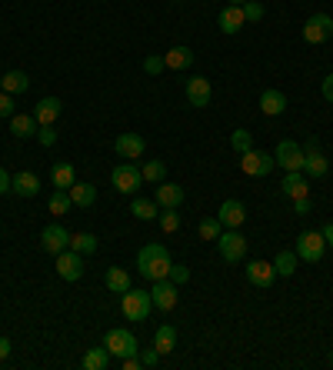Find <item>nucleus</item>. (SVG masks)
<instances>
[{
	"instance_id": "nucleus-1",
	"label": "nucleus",
	"mask_w": 333,
	"mask_h": 370,
	"mask_svg": "<svg viewBox=\"0 0 333 370\" xmlns=\"http://www.w3.org/2000/svg\"><path fill=\"white\" fill-rule=\"evenodd\" d=\"M170 267H173V261H170V254H166L164 244H147L140 247V254H137V270H140V277L144 280H164L170 277Z\"/></svg>"
},
{
	"instance_id": "nucleus-2",
	"label": "nucleus",
	"mask_w": 333,
	"mask_h": 370,
	"mask_svg": "<svg viewBox=\"0 0 333 370\" xmlns=\"http://www.w3.org/2000/svg\"><path fill=\"white\" fill-rule=\"evenodd\" d=\"M153 300H150V291H140V287H130V291L121 293V310L127 321H147V314H150Z\"/></svg>"
},
{
	"instance_id": "nucleus-3",
	"label": "nucleus",
	"mask_w": 333,
	"mask_h": 370,
	"mask_svg": "<svg viewBox=\"0 0 333 370\" xmlns=\"http://www.w3.org/2000/svg\"><path fill=\"white\" fill-rule=\"evenodd\" d=\"M104 347L110 350V357H114V360H123V357L140 354V340H137L130 330H123V327H114V330H107Z\"/></svg>"
},
{
	"instance_id": "nucleus-4",
	"label": "nucleus",
	"mask_w": 333,
	"mask_h": 370,
	"mask_svg": "<svg viewBox=\"0 0 333 370\" xmlns=\"http://www.w3.org/2000/svg\"><path fill=\"white\" fill-rule=\"evenodd\" d=\"M217 247H220V257L227 263H240L247 257V237L240 233V227H233V231H224L217 237Z\"/></svg>"
},
{
	"instance_id": "nucleus-5",
	"label": "nucleus",
	"mask_w": 333,
	"mask_h": 370,
	"mask_svg": "<svg viewBox=\"0 0 333 370\" xmlns=\"http://www.w3.org/2000/svg\"><path fill=\"white\" fill-rule=\"evenodd\" d=\"M323 250H327V240H323V233L320 231H303L300 237H297V257L307 263H320L323 261Z\"/></svg>"
},
{
	"instance_id": "nucleus-6",
	"label": "nucleus",
	"mask_w": 333,
	"mask_h": 370,
	"mask_svg": "<svg viewBox=\"0 0 333 370\" xmlns=\"http://www.w3.org/2000/svg\"><path fill=\"white\" fill-rule=\"evenodd\" d=\"M110 180H114V187H117L121 194H137V190H140V180H144V174H140L137 164L123 160V164H117V167L110 170Z\"/></svg>"
},
{
	"instance_id": "nucleus-7",
	"label": "nucleus",
	"mask_w": 333,
	"mask_h": 370,
	"mask_svg": "<svg viewBox=\"0 0 333 370\" xmlns=\"http://www.w3.org/2000/svg\"><path fill=\"white\" fill-rule=\"evenodd\" d=\"M273 167H277V160L267 151H247V154H240V170L247 177H267Z\"/></svg>"
},
{
	"instance_id": "nucleus-8",
	"label": "nucleus",
	"mask_w": 333,
	"mask_h": 370,
	"mask_svg": "<svg viewBox=\"0 0 333 370\" xmlns=\"http://www.w3.org/2000/svg\"><path fill=\"white\" fill-rule=\"evenodd\" d=\"M70 237H74V233H70L61 220H57V224H47V227H44V233H40V247H44L47 254H54V257H57L61 250H67V247H70Z\"/></svg>"
},
{
	"instance_id": "nucleus-9",
	"label": "nucleus",
	"mask_w": 333,
	"mask_h": 370,
	"mask_svg": "<svg viewBox=\"0 0 333 370\" xmlns=\"http://www.w3.org/2000/svg\"><path fill=\"white\" fill-rule=\"evenodd\" d=\"M333 37V17L330 14H313L303 24V40L307 44H323Z\"/></svg>"
},
{
	"instance_id": "nucleus-10",
	"label": "nucleus",
	"mask_w": 333,
	"mask_h": 370,
	"mask_svg": "<svg viewBox=\"0 0 333 370\" xmlns=\"http://www.w3.org/2000/svg\"><path fill=\"white\" fill-rule=\"evenodd\" d=\"M327 170H330V160H327V154H320V144L307 140V147H303V174L307 177H327Z\"/></svg>"
},
{
	"instance_id": "nucleus-11",
	"label": "nucleus",
	"mask_w": 333,
	"mask_h": 370,
	"mask_svg": "<svg viewBox=\"0 0 333 370\" xmlns=\"http://www.w3.org/2000/svg\"><path fill=\"white\" fill-rule=\"evenodd\" d=\"M273 160H277V167H284V170H303V147L297 140H280Z\"/></svg>"
},
{
	"instance_id": "nucleus-12",
	"label": "nucleus",
	"mask_w": 333,
	"mask_h": 370,
	"mask_svg": "<svg viewBox=\"0 0 333 370\" xmlns=\"http://www.w3.org/2000/svg\"><path fill=\"white\" fill-rule=\"evenodd\" d=\"M57 274H61V280H80L84 277V254H77V250H61L57 254Z\"/></svg>"
},
{
	"instance_id": "nucleus-13",
	"label": "nucleus",
	"mask_w": 333,
	"mask_h": 370,
	"mask_svg": "<svg viewBox=\"0 0 333 370\" xmlns=\"http://www.w3.org/2000/svg\"><path fill=\"white\" fill-rule=\"evenodd\" d=\"M150 300H153V307H160V310H173V307H177V300H180V293H177V284H173L170 277L153 280V287H150Z\"/></svg>"
},
{
	"instance_id": "nucleus-14",
	"label": "nucleus",
	"mask_w": 333,
	"mask_h": 370,
	"mask_svg": "<svg viewBox=\"0 0 333 370\" xmlns=\"http://www.w3.org/2000/svg\"><path fill=\"white\" fill-rule=\"evenodd\" d=\"M114 151L123 160H140V154L147 151V140L140 137V134H121V137L114 140Z\"/></svg>"
},
{
	"instance_id": "nucleus-15",
	"label": "nucleus",
	"mask_w": 333,
	"mask_h": 370,
	"mask_svg": "<svg viewBox=\"0 0 333 370\" xmlns=\"http://www.w3.org/2000/svg\"><path fill=\"white\" fill-rule=\"evenodd\" d=\"M280 190L287 194L290 201H297V197H310V184H307L303 170H287V177H284Z\"/></svg>"
},
{
	"instance_id": "nucleus-16",
	"label": "nucleus",
	"mask_w": 333,
	"mask_h": 370,
	"mask_svg": "<svg viewBox=\"0 0 333 370\" xmlns=\"http://www.w3.org/2000/svg\"><path fill=\"white\" fill-rule=\"evenodd\" d=\"M183 91H187V100H190L194 107H207V104H210V80L207 77H190Z\"/></svg>"
},
{
	"instance_id": "nucleus-17",
	"label": "nucleus",
	"mask_w": 333,
	"mask_h": 370,
	"mask_svg": "<svg viewBox=\"0 0 333 370\" xmlns=\"http://www.w3.org/2000/svg\"><path fill=\"white\" fill-rule=\"evenodd\" d=\"M217 24H220V33H237L243 24H247L243 7H240V3H227V7L220 10V20H217Z\"/></svg>"
},
{
	"instance_id": "nucleus-18",
	"label": "nucleus",
	"mask_w": 333,
	"mask_h": 370,
	"mask_svg": "<svg viewBox=\"0 0 333 370\" xmlns=\"http://www.w3.org/2000/svg\"><path fill=\"white\" fill-rule=\"evenodd\" d=\"M273 277H277L273 263H267V261H250L247 263V280H250L254 287H270Z\"/></svg>"
},
{
	"instance_id": "nucleus-19",
	"label": "nucleus",
	"mask_w": 333,
	"mask_h": 370,
	"mask_svg": "<svg viewBox=\"0 0 333 370\" xmlns=\"http://www.w3.org/2000/svg\"><path fill=\"white\" fill-rule=\"evenodd\" d=\"M224 227H243V220H247V207H243L240 201H224L220 203V217H217Z\"/></svg>"
},
{
	"instance_id": "nucleus-20",
	"label": "nucleus",
	"mask_w": 333,
	"mask_h": 370,
	"mask_svg": "<svg viewBox=\"0 0 333 370\" xmlns=\"http://www.w3.org/2000/svg\"><path fill=\"white\" fill-rule=\"evenodd\" d=\"M153 201H157V207H180V203H183V187L170 184V180H160Z\"/></svg>"
},
{
	"instance_id": "nucleus-21",
	"label": "nucleus",
	"mask_w": 333,
	"mask_h": 370,
	"mask_svg": "<svg viewBox=\"0 0 333 370\" xmlns=\"http://www.w3.org/2000/svg\"><path fill=\"white\" fill-rule=\"evenodd\" d=\"M14 194L17 197H37V194H40V177L31 174V170L14 174Z\"/></svg>"
},
{
	"instance_id": "nucleus-22",
	"label": "nucleus",
	"mask_w": 333,
	"mask_h": 370,
	"mask_svg": "<svg viewBox=\"0 0 333 370\" xmlns=\"http://www.w3.org/2000/svg\"><path fill=\"white\" fill-rule=\"evenodd\" d=\"M61 110H63V104L57 100V97H44V100L33 107V121L40 123V127H44V123H54L57 117H61Z\"/></svg>"
},
{
	"instance_id": "nucleus-23",
	"label": "nucleus",
	"mask_w": 333,
	"mask_h": 370,
	"mask_svg": "<svg viewBox=\"0 0 333 370\" xmlns=\"http://www.w3.org/2000/svg\"><path fill=\"white\" fill-rule=\"evenodd\" d=\"M260 110H263L267 117H280V114L287 110V97H284L280 91H273V87H270V91L260 93Z\"/></svg>"
},
{
	"instance_id": "nucleus-24",
	"label": "nucleus",
	"mask_w": 333,
	"mask_h": 370,
	"mask_svg": "<svg viewBox=\"0 0 333 370\" xmlns=\"http://www.w3.org/2000/svg\"><path fill=\"white\" fill-rule=\"evenodd\" d=\"M164 63H166V70H187L190 63H194V50L190 47H173V50H166L164 54Z\"/></svg>"
},
{
	"instance_id": "nucleus-25",
	"label": "nucleus",
	"mask_w": 333,
	"mask_h": 370,
	"mask_svg": "<svg viewBox=\"0 0 333 370\" xmlns=\"http://www.w3.org/2000/svg\"><path fill=\"white\" fill-rule=\"evenodd\" d=\"M67 194H70L74 207H91V203L97 201V187L87 184V180H74V187H70Z\"/></svg>"
},
{
	"instance_id": "nucleus-26",
	"label": "nucleus",
	"mask_w": 333,
	"mask_h": 370,
	"mask_svg": "<svg viewBox=\"0 0 333 370\" xmlns=\"http://www.w3.org/2000/svg\"><path fill=\"white\" fill-rule=\"evenodd\" d=\"M27 87H31V77L24 70H7L0 77V91H7V93H24Z\"/></svg>"
},
{
	"instance_id": "nucleus-27",
	"label": "nucleus",
	"mask_w": 333,
	"mask_h": 370,
	"mask_svg": "<svg viewBox=\"0 0 333 370\" xmlns=\"http://www.w3.org/2000/svg\"><path fill=\"white\" fill-rule=\"evenodd\" d=\"M37 127H40V123L33 121V114H14V117H10V134H14V137H33Z\"/></svg>"
},
{
	"instance_id": "nucleus-28",
	"label": "nucleus",
	"mask_w": 333,
	"mask_h": 370,
	"mask_svg": "<svg viewBox=\"0 0 333 370\" xmlns=\"http://www.w3.org/2000/svg\"><path fill=\"white\" fill-rule=\"evenodd\" d=\"M110 360H114V357H110L107 347H91V350L84 354L80 364H84V370H107V367H110Z\"/></svg>"
},
{
	"instance_id": "nucleus-29",
	"label": "nucleus",
	"mask_w": 333,
	"mask_h": 370,
	"mask_svg": "<svg viewBox=\"0 0 333 370\" xmlns=\"http://www.w3.org/2000/svg\"><path fill=\"white\" fill-rule=\"evenodd\" d=\"M153 347H157V354H160V357L170 354V350L177 347V330H173L170 324L157 327V334H153Z\"/></svg>"
},
{
	"instance_id": "nucleus-30",
	"label": "nucleus",
	"mask_w": 333,
	"mask_h": 370,
	"mask_svg": "<svg viewBox=\"0 0 333 370\" xmlns=\"http://www.w3.org/2000/svg\"><path fill=\"white\" fill-rule=\"evenodd\" d=\"M107 287H110V293H123L130 291L134 284H130V274L123 270V267H107Z\"/></svg>"
},
{
	"instance_id": "nucleus-31",
	"label": "nucleus",
	"mask_w": 333,
	"mask_h": 370,
	"mask_svg": "<svg viewBox=\"0 0 333 370\" xmlns=\"http://www.w3.org/2000/svg\"><path fill=\"white\" fill-rule=\"evenodd\" d=\"M297 267H300V257H297L293 250H284V254H277V261H273V270H277V277H293V274H297Z\"/></svg>"
},
{
	"instance_id": "nucleus-32",
	"label": "nucleus",
	"mask_w": 333,
	"mask_h": 370,
	"mask_svg": "<svg viewBox=\"0 0 333 370\" xmlns=\"http://www.w3.org/2000/svg\"><path fill=\"white\" fill-rule=\"evenodd\" d=\"M50 180H54V187L57 190H70L74 187V167L70 164H54V170H50Z\"/></svg>"
},
{
	"instance_id": "nucleus-33",
	"label": "nucleus",
	"mask_w": 333,
	"mask_h": 370,
	"mask_svg": "<svg viewBox=\"0 0 333 370\" xmlns=\"http://www.w3.org/2000/svg\"><path fill=\"white\" fill-rule=\"evenodd\" d=\"M70 207H74V201H70V194H67V190H54V194H50V201H47V210H50L54 217H63Z\"/></svg>"
},
{
	"instance_id": "nucleus-34",
	"label": "nucleus",
	"mask_w": 333,
	"mask_h": 370,
	"mask_svg": "<svg viewBox=\"0 0 333 370\" xmlns=\"http://www.w3.org/2000/svg\"><path fill=\"white\" fill-rule=\"evenodd\" d=\"M157 220H160V231H164V233H177V231H180V214H177V207H160Z\"/></svg>"
},
{
	"instance_id": "nucleus-35",
	"label": "nucleus",
	"mask_w": 333,
	"mask_h": 370,
	"mask_svg": "<svg viewBox=\"0 0 333 370\" xmlns=\"http://www.w3.org/2000/svg\"><path fill=\"white\" fill-rule=\"evenodd\" d=\"M130 214H134L137 220H153V217L160 214V210H157V201H147V197H137V201L130 203Z\"/></svg>"
},
{
	"instance_id": "nucleus-36",
	"label": "nucleus",
	"mask_w": 333,
	"mask_h": 370,
	"mask_svg": "<svg viewBox=\"0 0 333 370\" xmlns=\"http://www.w3.org/2000/svg\"><path fill=\"white\" fill-rule=\"evenodd\" d=\"M70 250H77V254H84V257H91L93 250H97V237H93V233H74V237H70Z\"/></svg>"
},
{
	"instance_id": "nucleus-37",
	"label": "nucleus",
	"mask_w": 333,
	"mask_h": 370,
	"mask_svg": "<svg viewBox=\"0 0 333 370\" xmlns=\"http://www.w3.org/2000/svg\"><path fill=\"white\" fill-rule=\"evenodd\" d=\"M140 174H144V180L160 184V180L166 177V164H164V160H150V164H144V167H140Z\"/></svg>"
},
{
	"instance_id": "nucleus-38",
	"label": "nucleus",
	"mask_w": 333,
	"mask_h": 370,
	"mask_svg": "<svg viewBox=\"0 0 333 370\" xmlns=\"http://www.w3.org/2000/svg\"><path fill=\"white\" fill-rule=\"evenodd\" d=\"M230 144H233V151H237V154H247V151H254V134H250V130H233V134H230Z\"/></svg>"
},
{
	"instance_id": "nucleus-39",
	"label": "nucleus",
	"mask_w": 333,
	"mask_h": 370,
	"mask_svg": "<svg viewBox=\"0 0 333 370\" xmlns=\"http://www.w3.org/2000/svg\"><path fill=\"white\" fill-rule=\"evenodd\" d=\"M220 233H224V224H220L217 217H203V220H200V237H203V240H217Z\"/></svg>"
},
{
	"instance_id": "nucleus-40",
	"label": "nucleus",
	"mask_w": 333,
	"mask_h": 370,
	"mask_svg": "<svg viewBox=\"0 0 333 370\" xmlns=\"http://www.w3.org/2000/svg\"><path fill=\"white\" fill-rule=\"evenodd\" d=\"M37 140H40L44 147H54V144H57V130H54V123H44V127H37Z\"/></svg>"
},
{
	"instance_id": "nucleus-41",
	"label": "nucleus",
	"mask_w": 333,
	"mask_h": 370,
	"mask_svg": "<svg viewBox=\"0 0 333 370\" xmlns=\"http://www.w3.org/2000/svg\"><path fill=\"white\" fill-rule=\"evenodd\" d=\"M144 70H147V74H164V70H166L164 54H150V57L144 61Z\"/></svg>"
},
{
	"instance_id": "nucleus-42",
	"label": "nucleus",
	"mask_w": 333,
	"mask_h": 370,
	"mask_svg": "<svg viewBox=\"0 0 333 370\" xmlns=\"http://www.w3.org/2000/svg\"><path fill=\"white\" fill-rule=\"evenodd\" d=\"M17 114V104H14V93H0V117H7V121H10V117H14Z\"/></svg>"
},
{
	"instance_id": "nucleus-43",
	"label": "nucleus",
	"mask_w": 333,
	"mask_h": 370,
	"mask_svg": "<svg viewBox=\"0 0 333 370\" xmlns=\"http://www.w3.org/2000/svg\"><path fill=\"white\" fill-rule=\"evenodd\" d=\"M243 17H247V20H254V24H257V20H263V3H257V0H247V3H243Z\"/></svg>"
},
{
	"instance_id": "nucleus-44",
	"label": "nucleus",
	"mask_w": 333,
	"mask_h": 370,
	"mask_svg": "<svg viewBox=\"0 0 333 370\" xmlns=\"http://www.w3.org/2000/svg\"><path fill=\"white\" fill-rule=\"evenodd\" d=\"M170 280H173V284H187V280H190V270L180 267V263H173V267H170Z\"/></svg>"
},
{
	"instance_id": "nucleus-45",
	"label": "nucleus",
	"mask_w": 333,
	"mask_h": 370,
	"mask_svg": "<svg viewBox=\"0 0 333 370\" xmlns=\"http://www.w3.org/2000/svg\"><path fill=\"white\" fill-rule=\"evenodd\" d=\"M140 364H144V367H157V364H160L157 347H150V350H140Z\"/></svg>"
},
{
	"instance_id": "nucleus-46",
	"label": "nucleus",
	"mask_w": 333,
	"mask_h": 370,
	"mask_svg": "<svg viewBox=\"0 0 333 370\" xmlns=\"http://www.w3.org/2000/svg\"><path fill=\"white\" fill-rule=\"evenodd\" d=\"M7 190H14V177L0 167V194H7Z\"/></svg>"
},
{
	"instance_id": "nucleus-47",
	"label": "nucleus",
	"mask_w": 333,
	"mask_h": 370,
	"mask_svg": "<svg viewBox=\"0 0 333 370\" xmlns=\"http://www.w3.org/2000/svg\"><path fill=\"white\" fill-rule=\"evenodd\" d=\"M320 93H323V97H327V100L333 104V74H327V77H323V84H320Z\"/></svg>"
},
{
	"instance_id": "nucleus-48",
	"label": "nucleus",
	"mask_w": 333,
	"mask_h": 370,
	"mask_svg": "<svg viewBox=\"0 0 333 370\" xmlns=\"http://www.w3.org/2000/svg\"><path fill=\"white\" fill-rule=\"evenodd\" d=\"M293 210H297V214H310V197H297V201H293Z\"/></svg>"
},
{
	"instance_id": "nucleus-49",
	"label": "nucleus",
	"mask_w": 333,
	"mask_h": 370,
	"mask_svg": "<svg viewBox=\"0 0 333 370\" xmlns=\"http://www.w3.org/2000/svg\"><path fill=\"white\" fill-rule=\"evenodd\" d=\"M7 357H10V340H7V337H0V364H3Z\"/></svg>"
},
{
	"instance_id": "nucleus-50",
	"label": "nucleus",
	"mask_w": 333,
	"mask_h": 370,
	"mask_svg": "<svg viewBox=\"0 0 333 370\" xmlns=\"http://www.w3.org/2000/svg\"><path fill=\"white\" fill-rule=\"evenodd\" d=\"M323 240H327V247H333V224H323Z\"/></svg>"
},
{
	"instance_id": "nucleus-51",
	"label": "nucleus",
	"mask_w": 333,
	"mask_h": 370,
	"mask_svg": "<svg viewBox=\"0 0 333 370\" xmlns=\"http://www.w3.org/2000/svg\"><path fill=\"white\" fill-rule=\"evenodd\" d=\"M227 3H240V7H243V3H247V0H227Z\"/></svg>"
},
{
	"instance_id": "nucleus-52",
	"label": "nucleus",
	"mask_w": 333,
	"mask_h": 370,
	"mask_svg": "<svg viewBox=\"0 0 333 370\" xmlns=\"http://www.w3.org/2000/svg\"><path fill=\"white\" fill-rule=\"evenodd\" d=\"M330 364H333V354H330Z\"/></svg>"
}]
</instances>
